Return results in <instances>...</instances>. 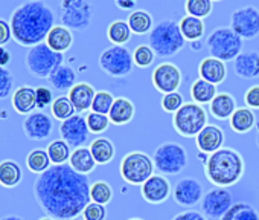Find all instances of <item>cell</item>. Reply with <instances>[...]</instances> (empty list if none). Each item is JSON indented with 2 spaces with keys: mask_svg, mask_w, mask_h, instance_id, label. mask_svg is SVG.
I'll use <instances>...</instances> for the list:
<instances>
[{
  "mask_svg": "<svg viewBox=\"0 0 259 220\" xmlns=\"http://www.w3.org/2000/svg\"><path fill=\"white\" fill-rule=\"evenodd\" d=\"M89 176L76 173L69 164L52 165L34 182L32 193L40 209L55 220L76 218L90 199Z\"/></svg>",
  "mask_w": 259,
  "mask_h": 220,
  "instance_id": "1",
  "label": "cell"
},
{
  "mask_svg": "<svg viewBox=\"0 0 259 220\" xmlns=\"http://www.w3.org/2000/svg\"><path fill=\"white\" fill-rule=\"evenodd\" d=\"M10 26L14 42L31 49L46 42L55 26V13L41 0H29L14 10Z\"/></svg>",
  "mask_w": 259,
  "mask_h": 220,
  "instance_id": "2",
  "label": "cell"
},
{
  "mask_svg": "<svg viewBox=\"0 0 259 220\" xmlns=\"http://www.w3.org/2000/svg\"><path fill=\"white\" fill-rule=\"evenodd\" d=\"M245 171V162L239 152L223 147L209 155L204 164L206 179L218 188H227L238 184Z\"/></svg>",
  "mask_w": 259,
  "mask_h": 220,
  "instance_id": "3",
  "label": "cell"
},
{
  "mask_svg": "<svg viewBox=\"0 0 259 220\" xmlns=\"http://www.w3.org/2000/svg\"><path fill=\"white\" fill-rule=\"evenodd\" d=\"M148 45L154 54L160 58H169L177 55L186 45V40L180 31V26L174 20H162L148 34Z\"/></svg>",
  "mask_w": 259,
  "mask_h": 220,
  "instance_id": "4",
  "label": "cell"
},
{
  "mask_svg": "<svg viewBox=\"0 0 259 220\" xmlns=\"http://www.w3.org/2000/svg\"><path fill=\"white\" fill-rule=\"evenodd\" d=\"M64 61V54L52 51L46 42L31 48L26 54L25 63L28 72L35 78H49L52 72Z\"/></svg>",
  "mask_w": 259,
  "mask_h": 220,
  "instance_id": "5",
  "label": "cell"
},
{
  "mask_svg": "<svg viewBox=\"0 0 259 220\" xmlns=\"http://www.w3.org/2000/svg\"><path fill=\"white\" fill-rule=\"evenodd\" d=\"M206 48L210 57L226 63L235 60L242 52V39L238 37L230 28H217L209 34Z\"/></svg>",
  "mask_w": 259,
  "mask_h": 220,
  "instance_id": "6",
  "label": "cell"
},
{
  "mask_svg": "<svg viewBox=\"0 0 259 220\" xmlns=\"http://www.w3.org/2000/svg\"><path fill=\"white\" fill-rule=\"evenodd\" d=\"M174 130L183 138H197V135L207 126V112L197 102H185L174 115Z\"/></svg>",
  "mask_w": 259,
  "mask_h": 220,
  "instance_id": "7",
  "label": "cell"
},
{
  "mask_svg": "<svg viewBox=\"0 0 259 220\" xmlns=\"http://www.w3.org/2000/svg\"><path fill=\"white\" fill-rule=\"evenodd\" d=\"M154 174V162L144 152H130L120 161V176L130 185H144Z\"/></svg>",
  "mask_w": 259,
  "mask_h": 220,
  "instance_id": "8",
  "label": "cell"
},
{
  "mask_svg": "<svg viewBox=\"0 0 259 220\" xmlns=\"http://www.w3.org/2000/svg\"><path fill=\"white\" fill-rule=\"evenodd\" d=\"M153 162L160 174H179L188 165V152L179 142H165L156 149Z\"/></svg>",
  "mask_w": 259,
  "mask_h": 220,
  "instance_id": "9",
  "label": "cell"
},
{
  "mask_svg": "<svg viewBox=\"0 0 259 220\" xmlns=\"http://www.w3.org/2000/svg\"><path fill=\"white\" fill-rule=\"evenodd\" d=\"M93 19V5L87 0H63L60 4L61 26L70 31H84Z\"/></svg>",
  "mask_w": 259,
  "mask_h": 220,
  "instance_id": "10",
  "label": "cell"
},
{
  "mask_svg": "<svg viewBox=\"0 0 259 220\" xmlns=\"http://www.w3.org/2000/svg\"><path fill=\"white\" fill-rule=\"evenodd\" d=\"M101 70L113 78H122L132 74L135 67L133 54L125 46H110L102 51L98 61Z\"/></svg>",
  "mask_w": 259,
  "mask_h": 220,
  "instance_id": "11",
  "label": "cell"
},
{
  "mask_svg": "<svg viewBox=\"0 0 259 220\" xmlns=\"http://www.w3.org/2000/svg\"><path fill=\"white\" fill-rule=\"evenodd\" d=\"M230 29L242 40H253L259 35V10L253 5L238 8L230 16Z\"/></svg>",
  "mask_w": 259,
  "mask_h": 220,
  "instance_id": "12",
  "label": "cell"
},
{
  "mask_svg": "<svg viewBox=\"0 0 259 220\" xmlns=\"http://www.w3.org/2000/svg\"><path fill=\"white\" fill-rule=\"evenodd\" d=\"M201 212L209 220H220L233 205V197L227 188H212L204 193L201 202Z\"/></svg>",
  "mask_w": 259,
  "mask_h": 220,
  "instance_id": "13",
  "label": "cell"
},
{
  "mask_svg": "<svg viewBox=\"0 0 259 220\" xmlns=\"http://www.w3.org/2000/svg\"><path fill=\"white\" fill-rule=\"evenodd\" d=\"M60 135H61V139L69 147H73V149L84 147V144L87 142L89 135H90L89 126H87V120L81 114L73 115L72 118H69L64 123H61Z\"/></svg>",
  "mask_w": 259,
  "mask_h": 220,
  "instance_id": "14",
  "label": "cell"
},
{
  "mask_svg": "<svg viewBox=\"0 0 259 220\" xmlns=\"http://www.w3.org/2000/svg\"><path fill=\"white\" fill-rule=\"evenodd\" d=\"M153 84L163 95L177 92L182 84V70L174 63H160L153 70Z\"/></svg>",
  "mask_w": 259,
  "mask_h": 220,
  "instance_id": "15",
  "label": "cell"
},
{
  "mask_svg": "<svg viewBox=\"0 0 259 220\" xmlns=\"http://www.w3.org/2000/svg\"><path fill=\"white\" fill-rule=\"evenodd\" d=\"M172 196L180 206H195L201 202L204 190L200 180L194 177H183L176 184Z\"/></svg>",
  "mask_w": 259,
  "mask_h": 220,
  "instance_id": "16",
  "label": "cell"
},
{
  "mask_svg": "<svg viewBox=\"0 0 259 220\" xmlns=\"http://www.w3.org/2000/svg\"><path fill=\"white\" fill-rule=\"evenodd\" d=\"M54 130L52 118L45 112H34L23 121V132L31 141H45Z\"/></svg>",
  "mask_w": 259,
  "mask_h": 220,
  "instance_id": "17",
  "label": "cell"
},
{
  "mask_svg": "<svg viewBox=\"0 0 259 220\" xmlns=\"http://www.w3.org/2000/svg\"><path fill=\"white\" fill-rule=\"evenodd\" d=\"M142 197L153 205L163 203L171 194V184L163 174H153L142 187H141Z\"/></svg>",
  "mask_w": 259,
  "mask_h": 220,
  "instance_id": "18",
  "label": "cell"
},
{
  "mask_svg": "<svg viewBox=\"0 0 259 220\" xmlns=\"http://www.w3.org/2000/svg\"><path fill=\"white\" fill-rule=\"evenodd\" d=\"M197 142V149L201 153L206 155H212L218 150L223 149L224 144V132L221 127L215 126V124H207L195 138Z\"/></svg>",
  "mask_w": 259,
  "mask_h": 220,
  "instance_id": "19",
  "label": "cell"
},
{
  "mask_svg": "<svg viewBox=\"0 0 259 220\" xmlns=\"http://www.w3.org/2000/svg\"><path fill=\"white\" fill-rule=\"evenodd\" d=\"M233 72L242 80H253L259 77V52L245 51L233 60Z\"/></svg>",
  "mask_w": 259,
  "mask_h": 220,
  "instance_id": "20",
  "label": "cell"
},
{
  "mask_svg": "<svg viewBox=\"0 0 259 220\" xmlns=\"http://www.w3.org/2000/svg\"><path fill=\"white\" fill-rule=\"evenodd\" d=\"M198 75H200V78H203L215 86L221 84L227 77L226 63L218 58H213V57H206L200 61Z\"/></svg>",
  "mask_w": 259,
  "mask_h": 220,
  "instance_id": "21",
  "label": "cell"
},
{
  "mask_svg": "<svg viewBox=\"0 0 259 220\" xmlns=\"http://www.w3.org/2000/svg\"><path fill=\"white\" fill-rule=\"evenodd\" d=\"M96 90L93 89L92 84L89 83H76L70 90H69V99L72 101L76 112L82 114L92 108L93 99H95Z\"/></svg>",
  "mask_w": 259,
  "mask_h": 220,
  "instance_id": "22",
  "label": "cell"
},
{
  "mask_svg": "<svg viewBox=\"0 0 259 220\" xmlns=\"http://www.w3.org/2000/svg\"><path fill=\"white\" fill-rule=\"evenodd\" d=\"M236 99L233 95H230L229 92H221L218 93L212 102L209 104V110H210V115L215 118V120H220V121H226V120H230L232 115L235 114L236 110Z\"/></svg>",
  "mask_w": 259,
  "mask_h": 220,
  "instance_id": "23",
  "label": "cell"
},
{
  "mask_svg": "<svg viewBox=\"0 0 259 220\" xmlns=\"http://www.w3.org/2000/svg\"><path fill=\"white\" fill-rule=\"evenodd\" d=\"M13 107L17 114L20 115H31L37 108V96H35V89L25 84L20 86L14 93H13Z\"/></svg>",
  "mask_w": 259,
  "mask_h": 220,
  "instance_id": "24",
  "label": "cell"
},
{
  "mask_svg": "<svg viewBox=\"0 0 259 220\" xmlns=\"http://www.w3.org/2000/svg\"><path fill=\"white\" fill-rule=\"evenodd\" d=\"M108 118L110 123L114 126H125L132 123V120L135 118V104L125 96L116 98L108 114Z\"/></svg>",
  "mask_w": 259,
  "mask_h": 220,
  "instance_id": "25",
  "label": "cell"
},
{
  "mask_svg": "<svg viewBox=\"0 0 259 220\" xmlns=\"http://www.w3.org/2000/svg\"><path fill=\"white\" fill-rule=\"evenodd\" d=\"M46 45L60 54H64L66 51H69L73 45V34L70 29L61 26V25H55L52 28V31L49 32L48 39H46Z\"/></svg>",
  "mask_w": 259,
  "mask_h": 220,
  "instance_id": "26",
  "label": "cell"
},
{
  "mask_svg": "<svg viewBox=\"0 0 259 220\" xmlns=\"http://www.w3.org/2000/svg\"><path fill=\"white\" fill-rule=\"evenodd\" d=\"M69 165L79 174H84V176H89L95 168H96V161L93 159L92 156V152L89 147H79V149H75L70 155V159H69Z\"/></svg>",
  "mask_w": 259,
  "mask_h": 220,
  "instance_id": "27",
  "label": "cell"
},
{
  "mask_svg": "<svg viewBox=\"0 0 259 220\" xmlns=\"http://www.w3.org/2000/svg\"><path fill=\"white\" fill-rule=\"evenodd\" d=\"M49 84L60 92H66L70 90L75 84H76V72L69 66V64H61L60 67H57L52 75L48 78Z\"/></svg>",
  "mask_w": 259,
  "mask_h": 220,
  "instance_id": "28",
  "label": "cell"
},
{
  "mask_svg": "<svg viewBox=\"0 0 259 220\" xmlns=\"http://www.w3.org/2000/svg\"><path fill=\"white\" fill-rule=\"evenodd\" d=\"M229 124H230V129L235 133L244 135V133H248L254 127L256 117H254L251 108H248V107H238L235 110V114L232 115V118L229 120Z\"/></svg>",
  "mask_w": 259,
  "mask_h": 220,
  "instance_id": "29",
  "label": "cell"
},
{
  "mask_svg": "<svg viewBox=\"0 0 259 220\" xmlns=\"http://www.w3.org/2000/svg\"><path fill=\"white\" fill-rule=\"evenodd\" d=\"M22 179L23 170L16 161L5 159L0 162V185L5 188H14L22 182Z\"/></svg>",
  "mask_w": 259,
  "mask_h": 220,
  "instance_id": "30",
  "label": "cell"
},
{
  "mask_svg": "<svg viewBox=\"0 0 259 220\" xmlns=\"http://www.w3.org/2000/svg\"><path fill=\"white\" fill-rule=\"evenodd\" d=\"M89 149H90V152H92L93 159H95L96 164H99V165H105V164L111 162L113 158H114V155H116L114 144H113L108 138H104V136L93 139Z\"/></svg>",
  "mask_w": 259,
  "mask_h": 220,
  "instance_id": "31",
  "label": "cell"
},
{
  "mask_svg": "<svg viewBox=\"0 0 259 220\" xmlns=\"http://www.w3.org/2000/svg\"><path fill=\"white\" fill-rule=\"evenodd\" d=\"M217 95H218L217 86L203 80V78L195 80L191 86V96H192L194 102H197L200 105L201 104H210Z\"/></svg>",
  "mask_w": 259,
  "mask_h": 220,
  "instance_id": "32",
  "label": "cell"
},
{
  "mask_svg": "<svg viewBox=\"0 0 259 220\" xmlns=\"http://www.w3.org/2000/svg\"><path fill=\"white\" fill-rule=\"evenodd\" d=\"M126 23H128L130 29H132V32L139 34V35L148 34L154 28L153 16L145 10H135L133 13H130Z\"/></svg>",
  "mask_w": 259,
  "mask_h": 220,
  "instance_id": "33",
  "label": "cell"
},
{
  "mask_svg": "<svg viewBox=\"0 0 259 220\" xmlns=\"http://www.w3.org/2000/svg\"><path fill=\"white\" fill-rule=\"evenodd\" d=\"M180 31L185 37L186 42H200L201 37L204 35V22L201 19H197V17H192V16H185L180 23Z\"/></svg>",
  "mask_w": 259,
  "mask_h": 220,
  "instance_id": "34",
  "label": "cell"
},
{
  "mask_svg": "<svg viewBox=\"0 0 259 220\" xmlns=\"http://www.w3.org/2000/svg\"><path fill=\"white\" fill-rule=\"evenodd\" d=\"M132 29L125 20H114L108 25L107 37L113 43V46H125L132 40Z\"/></svg>",
  "mask_w": 259,
  "mask_h": 220,
  "instance_id": "35",
  "label": "cell"
},
{
  "mask_svg": "<svg viewBox=\"0 0 259 220\" xmlns=\"http://www.w3.org/2000/svg\"><path fill=\"white\" fill-rule=\"evenodd\" d=\"M220 220H259V212L245 202L233 203Z\"/></svg>",
  "mask_w": 259,
  "mask_h": 220,
  "instance_id": "36",
  "label": "cell"
},
{
  "mask_svg": "<svg viewBox=\"0 0 259 220\" xmlns=\"http://www.w3.org/2000/svg\"><path fill=\"white\" fill-rule=\"evenodd\" d=\"M26 165L32 173H37V174H43L45 171H48L52 167L51 165V158H49L48 152L43 150V149L32 150L26 156Z\"/></svg>",
  "mask_w": 259,
  "mask_h": 220,
  "instance_id": "37",
  "label": "cell"
},
{
  "mask_svg": "<svg viewBox=\"0 0 259 220\" xmlns=\"http://www.w3.org/2000/svg\"><path fill=\"white\" fill-rule=\"evenodd\" d=\"M51 112H52V117L61 123H64L66 120L72 118L73 115H76L75 112V107L72 104V101L69 99V96L66 95H61V96H57L51 105Z\"/></svg>",
  "mask_w": 259,
  "mask_h": 220,
  "instance_id": "38",
  "label": "cell"
},
{
  "mask_svg": "<svg viewBox=\"0 0 259 220\" xmlns=\"http://www.w3.org/2000/svg\"><path fill=\"white\" fill-rule=\"evenodd\" d=\"M46 152H48V155H49V158H51V162H52L54 165H63V164H66V162L70 159V155H72L70 147H69L63 139H55V141H52V142L48 145Z\"/></svg>",
  "mask_w": 259,
  "mask_h": 220,
  "instance_id": "39",
  "label": "cell"
},
{
  "mask_svg": "<svg viewBox=\"0 0 259 220\" xmlns=\"http://www.w3.org/2000/svg\"><path fill=\"white\" fill-rule=\"evenodd\" d=\"M90 199L92 202L105 206L113 199V188L105 180H96L90 187Z\"/></svg>",
  "mask_w": 259,
  "mask_h": 220,
  "instance_id": "40",
  "label": "cell"
},
{
  "mask_svg": "<svg viewBox=\"0 0 259 220\" xmlns=\"http://www.w3.org/2000/svg\"><path fill=\"white\" fill-rule=\"evenodd\" d=\"M188 16L197 17V19H204L212 14L213 10V2L212 0H186L185 4Z\"/></svg>",
  "mask_w": 259,
  "mask_h": 220,
  "instance_id": "41",
  "label": "cell"
},
{
  "mask_svg": "<svg viewBox=\"0 0 259 220\" xmlns=\"http://www.w3.org/2000/svg\"><path fill=\"white\" fill-rule=\"evenodd\" d=\"M114 99L116 98L110 92H107V90L96 92L95 99H93V104H92V112H96V114H101V115H107L108 117L110 110L113 107Z\"/></svg>",
  "mask_w": 259,
  "mask_h": 220,
  "instance_id": "42",
  "label": "cell"
},
{
  "mask_svg": "<svg viewBox=\"0 0 259 220\" xmlns=\"http://www.w3.org/2000/svg\"><path fill=\"white\" fill-rule=\"evenodd\" d=\"M154 58H156V54L150 48V45H139L135 49V52H133V61H135V64L138 67H142V69L151 66L153 61H154Z\"/></svg>",
  "mask_w": 259,
  "mask_h": 220,
  "instance_id": "43",
  "label": "cell"
},
{
  "mask_svg": "<svg viewBox=\"0 0 259 220\" xmlns=\"http://www.w3.org/2000/svg\"><path fill=\"white\" fill-rule=\"evenodd\" d=\"M160 104H162V108L165 110L166 114H174V115H176V114L179 112V110L183 107L185 99H183V95L177 90V92L163 95Z\"/></svg>",
  "mask_w": 259,
  "mask_h": 220,
  "instance_id": "44",
  "label": "cell"
},
{
  "mask_svg": "<svg viewBox=\"0 0 259 220\" xmlns=\"http://www.w3.org/2000/svg\"><path fill=\"white\" fill-rule=\"evenodd\" d=\"M85 120H87V126H89L90 133H96V135L104 133L110 126V118L107 115H101L96 112H90Z\"/></svg>",
  "mask_w": 259,
  "mask_h": 220,
  "instance_id": "45",
  "label": "cell"
},
{
  "mask_svg": "<svg viewBox=\"0 0 259 220\" xmlns=\"http://www.w3.org/2000/svg\"><path fill=\"white\" fill-rule=\"evenodd\" d=\"M14 75L10 69L0 67V99H5L13 93Z\"/></svg>",
  "mask_w": 259,
  "mask_h": 220,
  "instance_id": "46",
  "label": "cell"
},
{
  "mask_svg": "<svg viewBox=\"0 0 259 220\" xmlns=\"http://www.w3.org/2000/svg\"><path fill=\"white\" fill-rule=\"evenodd\" d=\"M107 217V209L104 205L90 202L85 209L82 211V218L84 220H105Z\"/></svg>",
  "mask_w": 259,
  "mask_h": 220,
  "instance_id": "47",
  "label": "cell"
},
{
  "mask_svg": "<svg viewBox=\"0 0 259 220\" xmlns=\"http://www.w3.org/2000/svg\"><path fill=\"white\" fill-rule=\"evenodd\" d=\"M35 96H37V108H46L48 105H52L54 102V93L49 87L40 86L35 89Z\"/></svg>",
  "mask_w": 259,
  "mask_h": 220,
  "instance_id": "48",
  "label": "cell"
},
{
  "mask_svg": "<svg viewBox=\"0 0 259 220\" xmlns=\"http://www.w3.org/2000/svg\"><path fill=\"white\" fill-rule=\"evenodd\" d=\"M244 104L248 108H259V84L250 86L244 93Z\"/></svg>",
  "mask_w": 259,
  "mask_h": 220,
  "instance_id": "49",
  "label": "cell"
},
{
  "mask_svg": "<svg viewBox=\"0 0 259 220\" xmlns=\"http://www.w3.org/2000/svg\"><path fill=\"white\" fill-rule=\"evenodd\" d=\"M172 220H209L201 211H183V212H179L177 215L172 217Z\"/></svg>",
  "mask_w": 259,
  "mask_h": 220,
  "instance_id": "50",
  "label": "cell"
},
{
  "mask_svg": "<svg viewBox=\"0 0 259 220\" xmlns=\"http://www.w3.org/2000/svg\"><path fill=\"white\" fill-rule=\"evenodd\" d=\"M13 39L11 26L7 20L0 19V46H5Z\"/></svg>",
  "mask_w": 259,
  "mask_h": 220,
  "instance_id": "51",
  "label": "cell"
},
{
  "mask_svg": "<svg viewBox=\"0 0 259 220\" xmlns=\"http://www.w3.org/2000/svg\"><path fill=\"white\" fill-rule=\"evenodd\" d=\"M116 7L123 10V11L133 13L135 8H136V2H135V0H116Z\"/></svg>",
  "mask_w": 259,
  "mask_h": 220,
  "instance_id": "52",
  "label": "cell"
},
{
  "mask_svg": "<svg viewBox=\"0 0 259 220\" xmlns=\"http://www.w3.org/2000/svg\"><path fill=\"white\" fill-rule=\"evenodd\" d=\"M10 63H11V52L7 48L0 46V67H7Z\"/></svg>",
  "mask_w": 259,
  "mask_h": 220,
  "instance_id": "53",
  "label": "cell"
},
{
  "mask_svg": "<svg viewBox=\"0 0 259 220\" xmlns=\"http://www.w3.org/2000/svg\"><path fill=\"white\" fill-rule=\"evenodd\" d=\"M0 220H25V218H23V217H20V215H16V214H10V215L2 217Z\"/></svg>",
  "mask_w": 259,
  "mask_h": 220,
  "instance_id": "54",
  "label": "cell"
},
{
  "mask_svg": "<svg viewBox=\"0 0 259 220\" xmlns=\"http://www.w3.org/2000/svg\"><path fill=\"white\" fill-rule=\"evenodd\" d=\"M191 46H192V51H200V48H201L200 42H192Z\"/></svg>",
  "mask_w": 259,
  "mask_h": 220,
  "instance_id": "55",
  "label": "cell"
},
{
  "mask_svg": "<svg viewBox=\"0 0 259 220\" xmlns=\"http://www.w3.org/2000/svg\"><path fill=\"white\" fill-rule=\"evenodd\" d=\"M256 145L259 149V126H257V133H256Z\"/></svg>",
  "mask_w": 259,
  "mask_h": 220,
  "instance_id": "56",
  "label": "cell"
},
{
  "mask_svg": "<svg viewBox=\"0 0 259 220\" xmlns=\"http://www.w3.org/2000/svg\"><path fill=\"white\" fill-rule=\"evenodd\" d=\"M40 220H55V218H52V217H48V215H46V217H41Z\"/></svg>",
  "mask_w": 259,
  "mask_h": 220,
  "instance_id": "57",
  "label": "cell"
},
{
  "mask_svg": "<svg viewBox=\"0 0 259 220\" xmlns=\"http://www.w3.org/2000/svg\"><path fill=\"white\" fill-rule=\"evenodd\" d=\"M128 220H142V218H138V217H135V218H128Z\"/></svg>",
  "mask_w": 259,
  "mask_h": 220,
  "instance_id": "58",
  "label": "cell"
},
{
  "mask_svg": "<svg viewBox=\"0 0 259 220\" xmlns=\"http://www.w3.org/2000/svg\"><path fill=\"white\" fill-rule=\"evenodd\" d=\"M72 220H84V218H79V217H76V218H72Z\"/></svg>",
  "mask_w": 259,
  "mask_h": 220,
  "instance_id": "59",
  "label": "cell"
}]
</instances>
